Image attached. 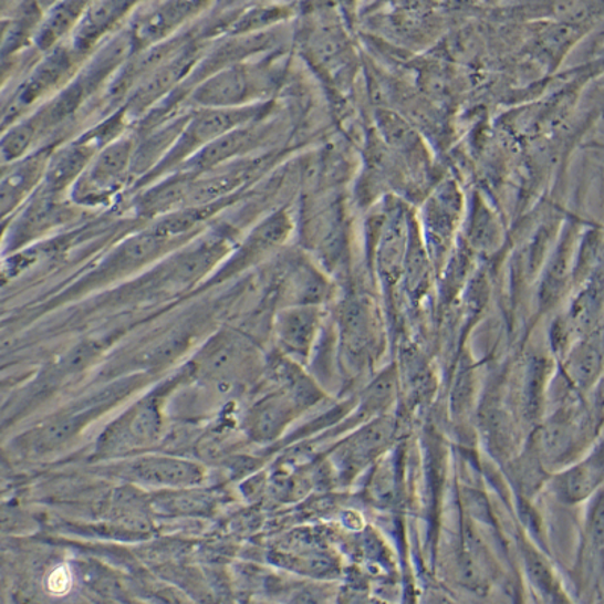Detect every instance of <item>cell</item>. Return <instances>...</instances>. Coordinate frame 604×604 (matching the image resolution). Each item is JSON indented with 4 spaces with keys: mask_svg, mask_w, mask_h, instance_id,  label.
Masks as SVG:
<instances>
[{
    "mask_svg": "<svg viewBox=\"0 0 604 604\" xmlns=\"http://www.w3.org/2000/svg\"><path fill=\"white\" fill-rule=\"evenodd\" d=\"M254 115L256 110L251 107L198 111L189 118V122L181 124L176 140L153 168L150 179L153 176L157 177L169 171L176 165L185 164L188 157L196 156L221 136L246 126Z\"/></svg>",
    "mask_w": 604,
    "mask_h": 604,
    "instance_id": "cell-1",
    "label": "cell"
},
{
    "mask_svg": "<svg viewBox=\"0 0 604 604\" xmlns=\"http://www.w3.org/2000/svg\"><path fill=\"white\" fill-rule=\"evenodd\" d=\"M135 153L136 143L132 136L122 135L107 144L74 181V200L91 206L113 197L129 176Z\"/></svg>",
    "mask_w": 604,
    "mask_h": 604,
    "instance_id": "cell-2",
    "label": "cell"
},
{
    "mask_svg": "<svg viewBox=\"0 0 604 604\" xmlns=\"http://www.w3.org/2000/svg\"><path fill=\"white\" fill-rule=\"evenodd\" d=\"M206 3L165 2L146 3L134 12L129 28V45L134 53L147 51L157 44L171 40L174 32L179 31L186 22H190L205 8Z\"/></svg>",
    "mask_w": 604,
    "mask_h": 604,
    "instance_id": "cell-3",
    "label": "cell"
},
{
    "mask_svg": "<svg viewBox=\"0 0 604 604\" xmlns=\"http://www.w3.org/2000/svg\"><path fill=\"white\" fill-rule=\"evenodd\" d=\"M197 64V49L186 44L177 55L171 60L160 65L150 76L144 79L138 86L136 93L127 107V113L136 114L140 111H146L152 103L163 98L169 90L179 85L181 79L190 72V69Z\"/></svg>",
    "mask_w": 604,
    "mask_h": 604,
    "instance_id": "cell-4",
    "label": "cell"
},
{
    "mask_svg": "<svg viewBox=\"0 0 604 604\" xmlns=\"http://www.w3.org/2000/svg\"><path fill=\"white\" fill-rule=\"evenodd\" d=\"M132 3L101 2L86 3L81 19L72 32V49L74 58L85 56L91 49L111 31L115 24L129 15Z\"/></svg>",
    "mask_w": 604,
    "mask_h": 604,
    "instance_id": "cell-5",
    "label": "cell"
},
{
    "mask_svg": "<svg viewBox=\"0 0 604 604\" xmlns=\"http://www.w3.org/2000/svg\"><path fill=\"white\" fill-rule=\"evenodd\" d=\"M603 459L602 450H597L585 461L571 467L565 473L554 479V488L558 494L566 502H581L587 496L593 494L595 488L602 483Z\"/></svg>",
    "mask_w": 604,
    "mask_h": 604,
    "instance_id": "cell-6",
    "label": "cell"
},
{
    "mask_svg": "<svg viewBox=\"0 0 604 604\" xmlns=\"http://www.w3.org/2000/svg\"><path fill=\"white\" fill-rule=\"evenodd\" d=\"M288 233V226H285L284 217H272L264 225L258 227L250 236L239 251L236 252L235 258L230 259V262L225 264L227 274L229 272L239 271V269H246L250 264L258 262L260 258L277 243H280L284 235Z\"/></svg>",
    "mask_w": 604,
    "mask_h": 604,
    "instance_id": "cell-7",
    "label": "cell"
},
{
    "mask_svg": "<svg viewBox=\"0 0 604 604\" xmlns=\"http://www.w3.org/2000/svg\"><path fill=\"white\" fill-rule=\"evenodd\" d=\"M85 7L86 3L79 2L60 3V6L53 7L40 35L43 48H53L62 39H65V35H72Z\"/></svg>",
    "mask_w": 604,
    "mask_h": 604,
    "instance_id": "cell-8",
    "label": "cell"
},
{
    "mask_svg": "<svg viewBox=\"0 0 604 604\" xmlns=\"http://www.w3.org/2000/svg\"><path fill=\"white\" fill-rule=\"evenodd\" d=\"M314 325H316V317L312 312H305V310L292 312L285 314L281 321V336L289 345L302 347L312 339Z\"/></svg>",
    "mask_w": 604,
    "mask_h": 604,
    "instance_id": "cell-9",
    "label": "cell"
},
{
    "mask_svg": "<svg viewBox=\"0 0 604 604\" xmlns=\"http://www.w3.org/2000/svg\"><path fill=\"white\" fill-rule=\"evenodd\" d=\"M600 366V353L594 346H586L581 354L574 355L571 360V374L579 384L590 383L594 378L595 371Z\"/></svg>",
    "mask_w": 604,
    "mask_h": 604,
    "instance_id": "cell-10",
    "label": "cell"
},
{
    "mask_svg": "<svg viewBox=\"0 0 604 604\" xmlns=\"http://www.w3.org/2000/svg\"><path fill=\"white\" fill-rule=\"evenodd\" d=\"M51 586L55 591L65 590L70 586V573L65 569L56 570L51 577Z\"/></svg>",
    "mask_w": 604,
    "mask_h": 604,
    "instance_id": "cell-11",
    "label": "cell"
}]
</instances>
